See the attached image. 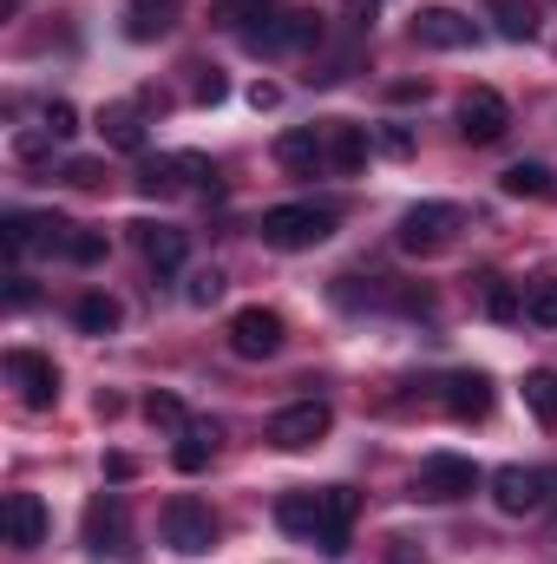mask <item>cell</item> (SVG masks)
Wrapping results in <instances>:
<instances>
[{
    "label": "cell",
    "mask_w": 557,
    "mask_h": 564,
    "mask_svg": "<svg viewBox=\"0 0 557 564\" xmlns=\"http://www.w3.org/2000/svg\"><path fill=\"white\" fill-rule=\"evenodd\" d=\"M354 512H361L354 486H321V492H288L276 506V525L295 532V539H308V545H321V558H348Z\"/></svg>",
    "instance_id": "1"
},
{
    "label": "cell",
    "mask_w": 557,
    "mask_h": 564,
    "mask_svg": "<svg viewBox=\"0 0 557 564\" xmlns=\"http://www.w3.org/2000/svg\"><path fill=\"white\" fill-rule=\"evenodd\" d=\"M256 230H263L270 250L295 257V250H315V243L335 237V210H321V204H276V210H263Z\"/></svg>",
    "instance_id": "2"
},
{
    "label": "cell",
    "mask_w": 557,
    "mask_h": 564,
    "mask_svg": "<svg viewBox=\"0 0 557 564\" xmlns=\"http://www.w3.org/2000/svg\"><path fill=\"white\" fill-rule=\"evenodd\" d=\"M217 512L204 506V499H171L164 506V545L177 552V558H204V552H217Z\"/></svg>",
    "instance_id": "3"
},
{
    "label": "cell",
    "mask_w": 557,
    "mask_h": 564,
    "mask_svg": "<svg viewBox=\"0 0 557 564\" xmlns=\"http://www.w3.org/2000/svg\"><path fill=\"white\" fill-rule=\"evenodd\" d=\"M414 492L419 499H433V506H459V499L479 492V466H472L466 453H433V459H419Z\"/></svg>",
    "instance_id": "4"
},
{
    "label": "cell",
    "mask_w": 557,
    "mask_h": 564,
    "mask_svg": "<svg viewBox=\"0 0 557 564\" xmlns=\"http://www.w3.org/2000/svg\"><path fill=\"white\" fill-rule=\"evenodd\" d=\"M459 224H466L459 204H414V210L401 217V250H407V257H439V250L459 237Z\"/></svg>",
    "instance_id": "5"
},
{
    "label": "cell",
    "mask_w": 557,
    "mask_h": 564,
    "mask_svg": "<svg viewBox=\"0 0 557 564\" xmlns=\"http://www.w3.org/2000/svg\"><path fill=\"white\" fill-rule=\"evenodd\" d=\"M243 46L250 53H295V46H321V13H308V7H288V13H270L263 26H250L243 33Z\"/></svg>",
    "instance_id": "6"
},
{
    "label": "cell",
    "mask_w": 557,
    "mask_h": 564,
    "mask_svg": "<svg viewBox=\"0 0 557 564\" xmlns=\"http://www.w3.org/2000/svg\"><path fill=\"white\" fill-rule=\"evenodd\" d=\"M551 492H557V473H545V466H499V473H492V506L512 512V519L538 512Z\"/></svg>",
    "instance_id": "7"
},
{
    "label": "cell",
    "mask_w": 557,
    "mask_h": 564,
    "mask_svg": "<svg viewBox=\"0 0 557 564\" xmlns=\"http://www.w3.org/2000/svg\"><path fill=\"white\" fill-rule=\"evenodd\" d=\"M328 426H335L328 401H295V408H282L276 421H270V446L276 453H308V446L328 440Z\"/></svg>",
    "instance_id": "8"
},
{
    "label": "cell",
    "mask_w": 557,
    "mask_h": 564,
    "mask_svg": "<svg viewBox=\"0 0 557 564\" xmlns=\"http://www.w3.org/2000/svg\"><path fill=\"white\" fill-rule=\"evenodd\" d=\"M407 33H414V46H433V53L479 46V20H472V13H459V7H419Z\"/></svg>",
    "instance_id": "9"
},
{
    "label": "cell",
    "mask_w": 557,
    "mask_h": 564,
    "mask_svg": "<svg viewBox=\"0 0 557 564\" xmlns=\"http://www.w3.org/2000/svg\"><path fill=\"white\" fill-rule=\"evenodd\" d=\"M512 132V106L492 93V86H472L466 99H459V139L466 144H499Z\"/></svg>",
    "instance_id": "10"
},
{
    "label": "cell",
    "mask_w": 557,
    "mask_h": 564,
    "mask_svg": "<svg viewBox=\"0 0 557 564\" xmlns=\"http://www.w3.org/2000/svg\"><path fill=\"white\" fill-rule=\"evenodd\" d=\"M276 348H282V315L276 308L250 302V308L230 315V355H243V361H270Z\"/></svg>",
    "instance_id": "11"
},
{
    "label": "cell",
    "mask_w": 557,
    "mask_h": 564,
    "mask_svg": "<svg viewBox=\"0 0 557 564\" xmlns=\"http://www.w3.org/2000/svg\"><path fill=\"white\" fill-rule=\"evenodd\" d=\"M7 381L20 388V401H26L33 414L59 401V368H53L46 355H33V348H7Z\"/></svg>",
    "instance_id": "12"
},
{
    "label": "cell",
    "mask_w": 557,
    "mask_h": 564,
    "mask_svg": "<svg viewBox=\"0 0 557 564\" xmlns=\"http://www.w3.org/2000/svg\"><path fill=\"white\" fill-rule=\"evenodd\" d=\"M86 552H112V558H125L132 552V519H125V499L119 492H106V499H92L86 506Z\"/></svg>",
    "instance_id": "13"
},
{
    "label": "cell",
    "mask_w": 557,
    "mask_h": 564,
    "mask_svg": "<svg viewBox=\"0 0 557 564\" xmlns=\"http://www.w3.org/2000/svg\"><path fill=\"white\" fill-rule=\"evenodd\" d=\"M46 506H40V492H7V506H0V532H7V545L13 552H33V545H46Z\"/></svg>",
    "instance_id": "14"
},
{
    "label": "cell",
    "mask_w": 557,
    "mask_h": 564,
    "mask_svg": "<svg viewBox=\"0 0 557 564\" xmlns=\"http://www.w3.org/2000/svg\"><path fill=\"white\" fill-rule=\"evenodd\" d=\"M139 250H144V263H151L157 276H177L184 257H190V237H184L177 224H139Z\"/></svg>",
    "instance_id": "15"
},
{
    "label": "cell",
    "mask_w": 557,
    "mask_h": 564,
    "mask_svg": "<svg viewBox=\"0 0 557 564\" xmlns=\"http://www.w3.org/2000/svg\"><path fill=\"white\" fill-rule=\"evenodd\" d=\"M446 414H452V421H485V414H492V381H485L479 368L446 375Z\"/></svg>",
    "instance_id": "16"
},
{
    "label": "cell",
    "mask_w": 557,
    "mask_h": 564,
    "mask_svg": "<svg viewBox=\"0 0 557 564\" xmlns=\"http://www.w3.org/2000/svg\"><path fill=\"white\" fill-rule=\"evenodd\" d=\"M177 7H184V0H125L119 26H125V40L151 46V40H164V33L177 26Z\"/></svg>",
    "instance_id": "17"
},
{
    "label": "cell",
    "mask_w": 557,
    "mask_h": 564,
    "mask_svg": "<svg viewBox=\"0 0 557 564\" xmlns=\"http://www.w3.org/2000/svg\"><path fill=\"white\" fill-rule=\"evenodd\" d=\"M276 164H282V171H295V177H315V171L328 164L321 126H295V132H282V139H276Z\"/></svg>",
    "instance_id": "18"
},
{
    "label": "cell",
    "mask_w": 557,
    "mask_h": 564,
    "mask_svg": "<svg viewBox=\"0 0 557 564\" xmlns=\"http://www.w3.org/2000/svg\"><path fill=\"white\" fill-rule=\"evenodd\" d=\"M321 144H328V171H341V177H354L368 164V132L354 119H328L321 126Z\"/></svg>",
    "instance_id": "19"
},
{
    "label": "cell",
    "mask_w": 557,
    "mask_h": 564,
    "mask_svg": "<svg viewBox=\"0 0 557 564\" xmlns=\"http://www.w3.org/2000/svg\"><path fill=\"white\" fill-rule=\"evenodd\" d=\"M73 322H79L86 335H112V328L125 322V308H119V295L92 289V295H79V302H73Z\"/></svg>",
    "instance_id": "20"
},
{
    "label": "cell",
    "mask_w": 557,
    "mask_h": 564,
    "mask_svg": "<svg viewBox=\"0 0 557 564\" xmlns=\"http://www.w3.org/2000/svg\"><path fill=\"white\" fill-rule=\"evenodd\" d=\"M485 13H492V26L505 33V40H538V7L532 0H485Z\"/></svg>",
    "instance_id": "21"
},
{
    "label": "cell",
    "mask_w": 557,
    "mask_h": 564,
    "mask_svg": "<svg viewBox=\"0 0 557 564\" xmlns=\"http://www.w3.org/2000/svg\"><path fill=\"white\" fill-rule=\"evenodd\" d=\"M99 132H106V144H112V151H144L139 106H106V112H99Z\"/></svg>",
    "instance_id": "22"
},
{
    "label": "cell",
    "mask_w": 557,
    "mask_h": 564,
    "mask_svg": "<svg viewBox=\"0 0 557 564\" xmlns=\"http://www.w3.org/2000/svg\"><path fill=\"white\" fill-rule=\"evenodd\" d=\"M210 446H217V421H190L184 426V440H177V473H204L210 466Z\"/></svg>",
    "instance_id": "23"
},
{
    "label": "cell",
    "mask_w": 557,
    "mask_h": 564,
    "mask_svg": "<svg viewBox=\"0 0 557 564\" xmlns=\"http://www.w3.org/2000/svg\"><path fill=\"white\" fill-rule=\"evenodd\" d=\"M525 408H532V421L557 426V368H532L525 375Z\"/></svg>",
    "instance_id": "24"
},
{
    "label": "cell",
    "mask_w": 557,
    "mask_h": 564,
    "mask_svg": "<svg viewBox=\"0 0 557 564\" xmlns=\"http://www.w3.org/2000/svg\"><path fill=\"white\" fill-rule=\"evenodd\" d=\"M525 322L557 328V270H545L538 282H525Z\"/></svg>",
    "instance_id": "25"
},
{
    "label": "cell",
    "mask_w": 557,
    "mask_h": 564,
    "mask_svg": "<svg viewBox=\"0 0 557 564\" xmlns=\"http://www.w3.org/2000/svg\"><path fill=\"white\" fill-rule=\"evenodd\" d=\"M177 171H184L177 158H144L139 164V191L144 197H177V184H184Z\"/></svg>",
    "instance_id": "26"
},
{
    "label": "cell",
    "mask_w": 557,
    "mask_h": 564,
    "mask_svg": "<svg viewBox=\"0 0 557 564\" xmlns=\"http://www.w3.org/2000/svg\"><path fill=\"white\" fill-rule=\"evenodd\" d=\"M499 191H505V197H551V171H545V164H512V171L499 177Z\"/></svg>",
    "instance_id": "27"
},
{
    "label": "cell",
    "mask_w": 557,
    "mask_h": 564,
    "mask_svg": "<svg viewBox=\"0 0 557 564\" xmlns=\"http://www.w3.org/2000/svg\"><path fill=\"white\" fill-rule=\"evenodd\" d=\"M479 302H485L492 322H518V315H525V295H518L505 276H485V295H479Z\"/></svg>",
    "instance_id": "28"
},
{
    "label": "cell",
    "mask_w": 557,
    "mask_h": 564,
    "mask_svg": "<svg viewBox=\"0 0 557 564\" xmlns=\"http://www.w3.org/2000/svg\"><path fill=\"white\" fill-rule=\"evenodd\" d=\"M144 421L164 426V433H184L190 414H184V401H177V394H144Z\"/></svg>",
    "instance_id": "29"
},
{
    "label": "cell",
    "mask_w": 557,
    "mask_h": 564,
    "mask_svg": "<svg viewBox=\"0 0 557 564\" xmlns=\"http://www.w3.org/2000/svg\"><path fill=\"white\" fill-rule=\"evenodd\" d=\"M59 257H66V263H106V230H79V224H73V237H66Z\"/></svg>",
    "instance_id": "30"
},
{
    "label": "cell",
    "mask_w": 557,
    "mask_h": 564,
    "mask_svg": "<svg viewBox=\"0 0 557 564\" xmlns=\"http://www.w3.org/2000/svg\"><path fill=\"white\" fill-rule=\"evenodd\" d=\"M223 295V270H190V282H184V302L190 308H210Z\"/></svg>",
    "instance_id": "31"
},
{
    "label": "cell",
    "mask_w": 557,
    "mask_h": 564,
    "mask_svg": "<svg viewBox=\"0 0 557 564\" xmlns=\"http://www.w3.org/2000/svg\"><path fill=\"white\" fill-rule=\"evenodd\" d=\"M190 73H197V79H190V99H197V106H217V99L230 93V79H223L217 66H190Z\"/></svg>",
    "instance_id": "32"
},
{
    "label": "cell",
    "mask_w": 557,
    "mask_h": 564,
    "mask_svg": "<svg viewBox=\"0 0 557 564\" xmlns=\"http://www.w3.org/2000/svg\"><path fill=\"white\" fill-rule=\"evenodd\" d=\"M66 184L73 191H106V164L99 158H66Z\"/></svg>",
    "instance_id": "33"
},
{
    "label": "cell",
    "mask_w": 557,
    "mask_h": 564,
    "mask_svg": "<svg viewBox=\"0 0 557 564\" xmlns=\"http://www.w3.org/2000/svg\"><path fill=\"white\" fill-rule=\"evenodd\" d=\"M177 164H184V177H190L197 191H210V197H217V164H210V158H197V151H184Z\"/></svg>",
    "instance_id": "34"
},
{
    "label": "cell",
    "mask_w": 557,
    "mask_h": 564,
    "mask_svg": "<svg viewBox=\"0 0 557 564\" xmlns=\"http://www.w3.org/2000/svg\"><path fill=\"white\" fill-rule=\"evenodd\" d=\"M46 132H53V139H73V132H79V112H73L66 99H53V106H46Z\"/></svg>",
    "instance_id": "35"
},
{
    "label": "cell",
    "mask_w": 557,
    "mask_h": 564,
    "mask_svg": "<svg viewBox=\"0 0 557 564\" xmlns=\"http://www.w3.org/2000/svg\"><path fill=\"white\" fill-rule=\"evenodd\" d=\"M53 151V132L40 126V132H13V158H46Z\"/></svg>",
    "instance_id": "36"
},
{
    "label": "cell",
    "mask_w": 557,
    "mask_h": 564,
    "mask_svg": "<svg viewBox=\"0 0 557 564\" xmlns=\"http://www.w3.org/2000/svg\"><path fill=\"white\" fill-rule=\"evenodd\" d=\"M132 473H139V459H132V453H106V479H112V486H125Z\"/></svg>",
    "instance_id": "37"
},
{
    "label": "cell",
    "mask_w": 557,
    "mask_h": 564,
    "mask_svg": "<svg viewBox=\"0 0 557 564\" xmlns=\"http://www.w3.org/2000/svg\"><path fill=\"white\" fill-rule=\"evenodd\" d=\"M250 106H256V112H276V106H282V86L256 79V86H250Z\"/></svg>",
    "instance_id": "38"
},
{
    "label": "cell",
    "mask_w": 557,
    "mask_h": 564,
    "mask_svg": "<svg viewBox=\"0 0 557 564\" xmlns=\"http://www.w3.org/2000/svg\"><path fill=\"white\" fill-rule=\"evenodd\" d=\"M381 151H394V158H407V151H414V139H407L401 126H387V132H381Z\"/></svg>",
    "instance_id": "39"
},
{
    "label": "cell",
    "mask_w": 557,
    "mask_h": 564,
    "mask_svg": "<svg viewBox=\"0 0 557 564\" xmlns=\"http://www.w3.org/2000/svg\"><path fill=\"white\" fill-rule=\"evenodd\" d=\"M7 302H13V308H26V302H33V282H26V276H7Z\"/></svg>",
    "instance_id": "40"
},
{
    "label": "cell",
    "mask_w": 557,
    "mask_h": 564,
    "mask_svg": "<svg viewBox=\"0 0 557 564\" xmlns=\"http://www.w3.org/2000/svg\"><path fill=\"white\" fill-rule=\"evenodd\" d=\"M394 99H401V106H407V99H426V79H401V86H394Z\"/></svg>",
    "instance_id": "41"
}]
</instances>
